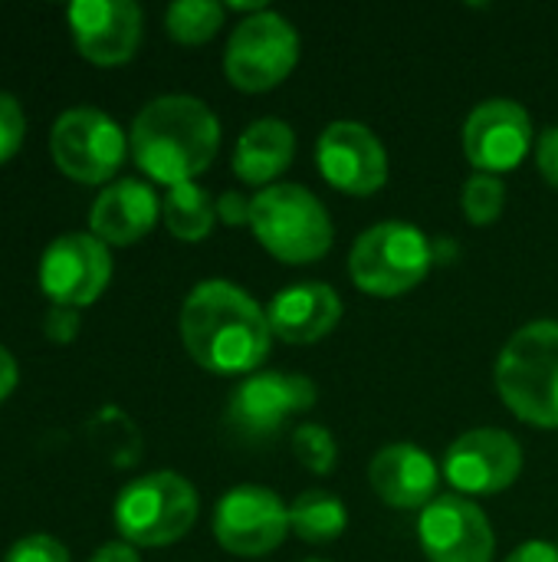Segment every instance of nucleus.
I'll return each instance as SVG.
<instances>
[{
  "label": "nucleus",
  "mask_w": 558,
  "mask_h": 562,
  "mask_svg": "<svg viewBox=\"0 0 558 562\" xmlns=\"http://www.w3.org/2000/svg\"><path fill=\"white\" fill-rule=\"evenodd\" d=\"M418 540L431 562H493L497 553L487 514L460 494L437 497L421 510Z\"/></svg>",
  "instance_id": "obj_13"
},
{
  "label": "nucleus",
  "mask_w": 558,
  "mask_h": 562,
  "mask_svg": "<svg viewBox=\"0 0 558 562\" xmlns=\"http://www.w3.org/2000/svg\"><path fill=\"white\" fill-rule=\"evenodd\" d=\"M296 155V135L283 119H257L247 125L234 148V175L243 184L270 188L293 161Z\"/></svg>",
  "instance_id": "obj_20"
},
{
  "label": "nucleus",
  "mask_w": 558,
  "mask_h": 562,
  "mask_svg": "<svg viewBox=\"0 0 558 562\" xmlns=\"http://www.w3.org/2000/svg\"><path fill=\"white\" fill-rule=\"evenodd\" d=\"M349 510L329 491H306L289 507V530L306 543H332L345 533Z\"/></svg>",
  "instance_id": "obj_22"
},
{
  "label": "nucleus",
  "mask_w": 558,
  "mask_h": 562,
  "mask_svg": "<svg viewBox=\"0 0 558 562\" xmlns=\"http://www.w3.org/2000/svg\"><path fill=\"white\" fill-rule=\"evenodd\" d=\"M224 13H227V7H220L214 0H178L168 7L164 26H168L171 40H178L184 46H201L224 26Z\"/></svg>",
  "instance_id": "obj_23"
},
{
  "label": "nucleus",
  "mask_w": 558,
  "mask_h": 562,
  "mask_svg": "<svg viewBox=\"0 0 558 562\" xmlns=\"http://www.w3.org/2000/svg\"><path fill=\"white\" fill-rule=\"evenodd\" d=\"M79 310H69V306H53L43 319V333L56 342V346H66L79 336Z\"/></svg>",
  "instance_id": "obj_28"
},
{
  "label": "nucleus",
  "mask_w": 558,
  "mask_h": 562,
  "mask_svg": "<svg viewBox=\"0 0 558 562\" xmlns=\"http://www.w3.org/2000/svg\"><path fill=\"white\" fill-rule=\"evenodd\" d=\"M497 392L526 425L558 428V323L523 326L497 359Z\"/></svg>",
  "instance_id": "obj_3"
},
{
  "label": "nucleus",
  "mask_w": 558,
  "mask_h": 562,
  "mask_svg": "<svg viewBox=\"0 0 558 562\" xmlns=\"http://www.w3.org/2000/svg\"><path fill=\"white\" fill-rule=\"evenodd\" d=\"M293 454L299 458V464L312 474H332L335 471V461H339V445L332 438L329 428L322 425H299L293 431Z\"/></svg>",
  "instance_id": "obj_25"
},
{
  "label": "nucleus",
  "mask_w": 558,
  "mask_h": 562,
  "mask_svg": "<svg viewBox=\"0 0 558 562\" xmlns=\"http://www.w3.org/2000/svg\"><path fill=\"white\" fill-rule=\"evenodd\" d=\"M135 165L158 184H187L210 168L220 148L217 115L194 95H158L132 122Z\"/></svg>",
  "instance_id": "obj_2"
},
{
  "label": "nucleus",
  "mask_w": 558,
  "mask_h": 562,
  "mask_svg": "<svg viewBox=\"0 0 558 562\" xmlns=\"http://www.w3.org/2000/svg\"><path fill=\"white\" fill-rule=\"evenodd\" d=\"M66 20L76 49L95 66H122L141 43V7L132 0H76Z\"/></svg>",
  "instance_id": "obj_16"
},
{
  "label": "nucleus",
  "mask_w": 558,
  "mask_h": 562,
  "mask_svg": "<svg viewBox=\"0 0 558 562\" xmlns=\"http://www.w3.org/2000/svg\"><path fill=\"white\" fill-rule=\"evenodd\" d=\"M197 491L174 471H151L125 484L115 497V530L132 547H171L197 520Z\"/></svg>",
  "instance_id": "obj_5"
},
{
  "label": "nucleus",
  "mask_w": 558,
  "mask_h": 562,
  "mask_svg": "<svg viewBox=\"0 0 558 562\" xmlns=\"http://www.w3.org/2000/svg\"><path fill=\"white\" fill-rule=\"evenodd\" d=\"M112 280V254L95 234H59L39 257V290L53 306H89Z\"/></svg>",
  "instance_id": "obj_10"
},
{
  "label": "nucleus",
  "mask_w": 558,
  "mask_h": 562,
  "mask_svg": "<svg viewBox=\"0 0 558 562\" xmlns=\"http://www.w3.org/2000/svg\"><path fill=\"white\" fill-rule=\"evenodd\" d=\"M316 168L342 194L368 198L388 181V155L378 135L362 122H332L316 145Z\"/></svg>",
  "instance_id": "obj_11"
},
{
  "label": "nucleus",
  "mask_w": 558,
  "mask_h": 562,
  "mask_svg": "<svg viewBox=\"0 0 558 562\" xmlns=\"http://www.w3.org/2000/svg\"><path fill=\"white\" fill-rule=\"evenodd\" d=\"M217 217H220L227 227L250 224V198H243L240 191H224V194L217 198Z\"/></svg>",
  "instance_id": "obj_30"
},
{
  "label": "nucleus",
  "mask_w": 558,
  "mask_h": 562,
  "mask_svg": "<svg viewBox=\"0 0 558 562\" xmlns=\"http://www.w3.org/2000/svg\"><path fill=\"white\" fill-rule=\"evenodd\" d=\"M161 217V201L151 184L138 178L112 181L99 191L89 207V234L105 247H128L151 234Z\"/></svg>",
  "instance_id": "obj_18"
},
{
  "label": "nucleus",
  "mask_w": 558,
  "mask_h": 562,
  "mask_svg": "<svg viewBox=\"0 0 558 562\" xmlns=\"http://www.w3.org/2000/svg\"><path fill=\"white\" fill-rule=\"evenodd\" d=\"M536 165H539V175L558 191V125L546 128L539 135V142H536Z\"/></svg>",
  "instance_id": "obj_29"
},
{
  "label": "nucleus",
  "mask_w": 558,
  "mask_h": 562,
  "mask_svg": "<svg viewBox=\"0 0 558 562\" xmlns=\"http://www.w3.org/2000/svg\"><path fill=\"white\" fill-rule=\"evenodd\" d=\"M533 145V119L513 99H487L464 122V155L483 175L513 171Z\"/></svg>",
  "instance_id": "obj_14"
},
{
  "label": "nucleus",
  "mask_w": 558,
  "mask_h": 562,
  "mask_svg": "<svg viewBox=\"0 0 558 562\" xmlns=\"http://www.w3.org/2000/svg\"><path fill=\"white\" fill-rule=\"evenodd\" d=\"M299 63V36L293 23L273 10L250 13L227 40L224 72L240 92L276 89Z\"/></svg>",
  "instance_id": "obj_7"
},
{
  "label": "nucleus",
  "mask_w": 558,
  "mask_h": 562,
  "mask_svg": "<svg viewBox=\"0 0 558 562\" xmlns=\"http://www.w3.org/2000/svg\"><path fill=\"white\" fill-rule=\"evenodd\" d=\"M520 471L523 448L510 431L500 428H474L460 435L444 454V477L460 497L500 494L516 484Z\"/></svg>",
  "instance_id": "obj_12"
},
{
  "label": "nucleus",
  "mask_w": 558,
  "mask_h": 562,
  "mask_svg": "<svg viewBox=\"0 0 558 562\" xmlns=\"http://www.w3.org/2000/svg\"><path fill=\"white\" fill-rule=\"evenodd\" d=\"M89 562H141V560H138V553H135V547H132V543L118 540V543H105V547H99V550H95V557H92Z\"/></svg>",
  "instance_id": "obj_32"
},
{
  "label": "nucleus",
  "mask_w": 558,
  "mask_h": 562,
  "mask_svg": "<svg viewBox=\"0 0 558 562\" xmlns=\"http://www.w3.org/2000/svg\"><path fill=\"white\" fill-rule=\"evenodd\" d=\"M49 151L66 178L79 184H102L122 168L128 138L118 122L102 109L76 105L53 122Z\"/></svg>",
  "instance_id": "obj_8"
},
{
  "label": "nucleus",
  "mask_w": 558,
  "mask_h": 562,
  "mask_svg": "<svg viewBox=\"0 0 558 562\" xmlns=\"http://www.w3.org/2000/svg\"><path fill=\"white\" fill-rule=\"evenodd\" d=\"M368 484L378 494V501L395 510H424L437 501L441 471L431 461V454H424L418 445L395 441L372 458Z\"/></svg>",
  "instance_id": "obj_17"
},
{
  "label": "nucleus",
  "mask_w": 558,
  "mask_h": 562,
  "mask_svg": "<svg viewBox=\"0 0 558 562\" xmlns=\"http://www.w3.org/2000/svg\"><path fill=\"white\" fill-rule=\"evenodd\" d=\"M434 247L414 224L382 221L358 234L349 254L352 283L368 296H405L414 290L434 263Z\"/></svg>",
  "instance_id": "obj_6"
},
{
  "label": "nucleus",
  "mask_w": 558,
  "mask_h": 562,
  "mask_svg": "<svg viewBox=\"0 0 558 562\" xmlns=\"http://www.w3.org/2000/svg\"><path fill=\"white\" fill-rule=\"evenodd\" d=\"M161 221L164 227L184 240V244H197L214 231L217 221V201L194 181L187 184H174L164 191L161 198Z\"/></svg>",
  "instance_id": "obj_21"
},
{
  "label": "nucleus",
  "mask_w": 558,
  "mask_h": 562,
  "mask_svg": "<svg viewBox=\"0 0 558 562\" xmlns=\"http://www.w3.org/2000/svg\"><path fill=\"white\" fill-rule=\"evenodd\" d=\"M289 533V507L276 491L240 484L227 491L214 510V537L234 557H266Z\"/></svg>",
  "instance_id": "obj_9"
},
{
  "label": "nucleus",
  "mask_w": 558,
  "mask_h": 562,
  "mask_svg": "<svg viewBox=\"0 0 558 562\" xmlns=\"http://www.w3.org/2000/svg\"><path fill=\"white\" fill-rule=\"evenodd\" d=\"M460 204H464V214H467L470 224L487 227V224H493L503 214V207H506V188H503V181L497 175H474L464 184Z\"/></svg>",
  "instance_id": "obj_24"
},
{
  "label": "nucleus",
  "mask_w": 558,
  "mask_h": 562,
  "mask_svg": "<svg viewBox=\"0 0 558 562\" xmlns=\"http://www.w3.org/2000/svg\"><path fill=\"white\" fill-rule=\"evenodd\" d=\"M306 562H326V560H306Z\"/></svg>",
  "instance_id": "obj_34"
},
{
  "label": "nucleus",
  "mask_w": 558,
  "mask_h": 562,
  "mask_svg": "<svg viewBox=\"0 0 558 562\" xmlns=\"http://www.w3.org/2000/svg\"><path fill=\"white\" fill-rule=\"evenodd\" d=\"M339 319H342V300L329 283L283 286L266 306L270 333L289 346H312L326 339L339 326Z\"/></svg>",
  "instance_id": "obj_19"
},
{
  "label": "nucleus",
  "mask_w": 558,
  "mask_h": 562,
  "mask_svg": "<svg viewBox=\"0 0 558 562\" xmlns=\"http://www.w3.org/2000/svg\"><path fill=\"white\" fill-rule=\"evenodd\" d=\"M16 382H20V369H16V359L0 346V402L16 389Z\"/></svg>",
  "instance_id": "obj_33"
},
{
  "label": "nucleus",
  "mask_w": 558,
  "mask_h": 562,
  "mask_svg": "<svg viewBox=\"0 0 558 562\" xmlns=\"http://www.w3.org/2000/svg\"><path fill=\"white\" fill-rule=\"evenodd\" d=\"M503 562H558V547L546 540H529V543H520Z\"/></svg>",
  "instance_id": "obj_31"
},
{
  "label": "nucleus",
  "mask_w": 558,
  "mask_h": 562,
  "mask_svg": "<svg viewBox=\"0 0 558 562\" xmlns=\"http://www.w3.org/2000/svg\"><path fill=\"white\" fill-rule=\"evenodd\" d=\"M3 562H69V550L56 537L30 533L7 550Z\"/></svg>",
  "instance_id": "obj_27"
},
{
  "label": "nucleus",
  "mask_w": 558,
  "mask_h": 562,
  "mask_svg": "<svg viewBox=\"0 0 558 562\" xmlns=\"http://www.w3.org/2000/svg\"><path fill=\"white\" fill-rule=\"evenodd\" d=\"M23 135H26V115H23L20 99L10 92H0V165L20 151Z\"/></svg>",
  "instance_id": "obj_26"
},
{
  "label": "nucleus",
  "mask_w": 558,
  "mask_h": 562,
  "mask_svg": "<svg viewBox=\"0 0 558 562\" xmlns=\"http://www.w3.org/2000/svg\"><path fill=\"white\" fill-rule=\"evenodd\" d=\"M250 231L280 263H312L332 250V217L303 184H270L250 198Z\"/></svg>",
  "instance_id": "obj_4"
},
{
  "label": "nucleus",
  "mask_w": 558,
  "mask_h": 562,
  "mask_svg": "<svg viewBox=\"0 0 558 562\" xmlns=\"http://www.w3.org/2000/svg\"><path fill=\"white\" fill-rule=\"evenodd\" d=\"M266 310L230 280L197 283L181 306V342L214 375H253L270 356Z\"/></svg>",
  "instance_id": "obj_1"
},
{
  "label": "nucleus",
  "mask_w": 558,
  "mask_h": 562,
  "mask_svg": "<svg viewBox=\"0 0 558 562\" xmlns=\"http://www.w3.org/2000/svg\"><path fill=\"white\" fill-rule=\"evenodd\" d=\"M319 392L306 375L283 372H253L237 385L227 405V418L243 435H273L289 415H303L316 405Z\"/></svg>",
  "instance_id": "obj_15"
}]
</instances>
